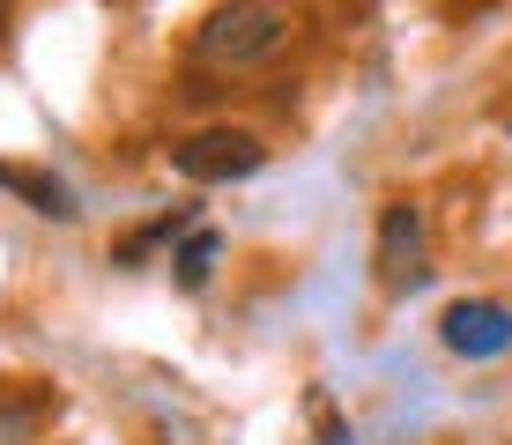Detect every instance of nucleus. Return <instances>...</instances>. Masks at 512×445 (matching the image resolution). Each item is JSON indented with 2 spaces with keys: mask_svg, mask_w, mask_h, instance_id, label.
<instances>
[{
  "mask_svg": "<svg viewBox=\"0 0 512 445\" xmlns=\"http://www.w3.org/2000/svg\"><path fill=\"white\" fill-rule=\"evenodd\" d=\"M171 164H179L193 186H223V178H253L268 164V149H260L253 134H238V127H208V134H186L179 149H171Z\"/></svg>",
  "mask_w": 512,
  "mask_h": 445,
  "instance_id": "1",
  "label": "nucleus"
},
{
  "mask_svg": "<svg viewBox=\"0 0 512 445\" xmlns=\"http://www.w3.org/2000/svg\"><path fill=\"white\" fill-rule=\"evenodd\" d=\"M282 30H290L282 8H216L201 23V52L208 60H260L282 45Z\"/></svg>",
  "mask_w": 512,
  "mask_h": 445,
  "instance_id": "2",
  "label": "nucleus"
},
{
  "mask_svg": "<svg viewBox=\"0 0 512 445\" xmlns=\"http://www.w3.org/2000/svg\"><path fill=\"white\" fill-rule=\"evenodd\" d=\"M438 334H446L453 356H468V364H490V356L512 349V312L490 305V297H461V305L438 319Z\"/></svg>",
  "mask_w": 512,
  "mask_h": 445,
  "instance_id": "3",
  "label": "nucleus"
},
{
  "mask_svg": "<svg viewBox=\"0 0 512 445\" xmlns=\"http://www.w3.org/2000/svg\"><path fill=\"white\" fill-rule=\"evenodd\" d=\"M379 282L386 290H416L423 282V208L394 201L379 216Z\"/></svg>",
  "mask_w": 512,
  "mask_h": 445,
  "instance_id": "4",
  "label": "nucleus"
},
{
  "mask_svg": "<svg viewBox=\"0 0 512 445\" xmlns=\"http://www.w3.org/2000/svg\"><path fill=\"white\" fill-rule=\"evenodd\" d=\"M0 186H8V193H23V201L30 208H38V216H75V201H67V186H60V178H45V171H23V164H0Z\"/></svg>",
  "mask_w": 512,
  "mask_h": 445,
  "instance_id": "5",
  "label": "nucleus"
},
{
  "mask_svg": "<svg viewBox=\"0 0 512 445\" xmlns=\"http://www.w3.org/2000/svg\"><path fill=\"white\" fill-rule=\"evenodd\" d=\"M216 253H223V238H216V230H186L179 260H171V267H179V290H201V282H208V267H216Z\"/></svg>",
  "mask_w": 512,
  "mask_h": 445,
  "instance_id": "6",
  "label": "nucleus"
}]
</instances>
